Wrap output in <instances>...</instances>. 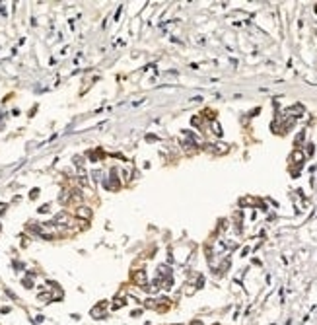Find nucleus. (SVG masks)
I'll list each match as a JSON object with an SVG mask.
<instances>
[{
  "label": "nucleus",
  "mask_w": 317,
  "mask_h": 325,
  "mask_svg": "<svg viewBox=\"0 0 317 325\" xmlns=\"http://www.w3.org/2000/svg\"><path fill=\"white\" fill-rule=\"evenodd\" d=\"M132 280H134V284L140 286L142 290H148V280H146L144 271H132Z\"/></svg>",
  "instance_id": "1"
},
{
  "label": "nucleus",
  "mask_w": 317,
  "mask_h": 325,
  "mask_svg": "<svg viewBox=\"0 0 317 325\" xmlns=\"http://www.w3.org/2000/svg\"><path fill=\"white\" fill-rule=\"evenodd\" d=\"M105 308H107V304L99 302L95 308H92V317H95V319H103V317H105Z\"/></svg>",
  "instance_id": "2"
},
{
  "label": "nucleus",
  "mask_w": 317,
  "mask_h": 325,
  "mask_svg": "<svg viewBox=\"0 0 317 325\" xmlns=\"http://www.w3.org/2000/svg\"><path fill=\"white\" fill-rule=\"evenodd\" d=\"M76 216H78L80 220H88V218H92V210H90L88 206H78Z\"/></svg>",
  "instance_id": "3"
},
{
  "label": "nucleus",
  "mask_w": 317,
  "mask_h": 325,
  "mask_svg": "<svg viewBox=\"0 0 317 325\" xmlns=\"http://www.w3.org/2000/svg\"><path fill=\"white\" fill-rule=\"evenodd\" d=\"M144 308H152V310H156V300H152V298H148L144 302Z\"/></svg>",
  "instance_id": "4"
},
{
  "label": "nucleus",
  "mask_w": 317,
  "mask_h": 325,
  "mask_svg": "<svg viewBox=\"0 0 317 325\" xmlns=\"http://www.w3.org/2000/svg\"><path fill=\"white\" fill-rule=\"evenodd\" d=\"M123 306H125V300H121V298L117 296V298H115V304H113V308L117 310V308H123Z\"/></svg>",
  "instance_id": "5"
},
{
  "label": "nucleus",
  "mask_w": 317,
  "mask_h": 325,
  "mask_svg": "<svg viewBox=\"0 0 317 325\" xmlns=\"http://www.w3.org/2000/svg\"><path fill=\"white\" fill-rule=\"evenodd\" d=\"M23 286H25V288H33V282H31V279H23Z\"/></svg>",
  "instance_id": "6"
},
{
  "label": "nucleus",
  "mask_w": 317,
  "mask_h": 325,
  "mask_svg": "<svg viewBox=\"0 0 317 325\" xmlns=\"http://www.w3.org/2000/svg\"><path fill=\"white\" fill-rule=\"evenodd\" d=\"M47 210H49V204H43L41 208H39V212H47Z\"/></svg>",
  "instance_id": "7"
},
{
  "label": "nucleus",
  "mask_w": 317,
  "mask_h": 325,
  "mask_svg": "<svg viewBox=\"0 0 317 325\" xmlns=\"http://www.w3.org/2000/svg\"><path fill=\"white\" fill-rule=\"evenodd\" d=\"M191 325H202V321H199V319H195V321H193V323H191Z\"/></svg>",
  "instance_id": "8"
}]
</instances>
